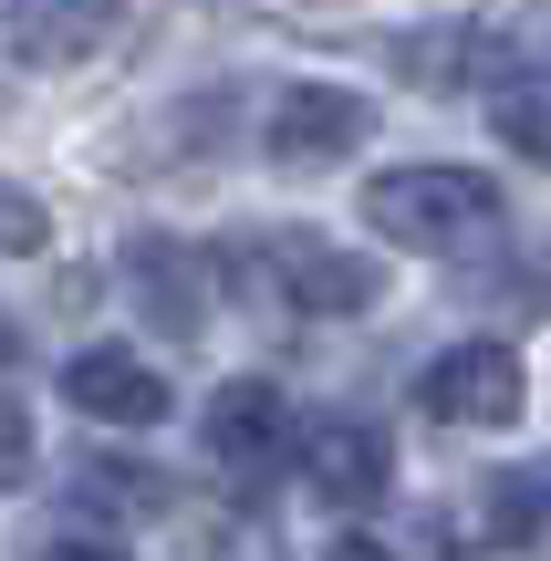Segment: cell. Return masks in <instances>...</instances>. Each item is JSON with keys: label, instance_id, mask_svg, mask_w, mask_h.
I'll return each instance as SVG.
<instances>
[{"label": "cell", "instance_id": "6da1fadb", "mask_svg": "<svg viewBox=\"0 0 551 561\" xmlns=\"http://www.w3.org/2000/svg\"><path fill=\"white\" fill-rule=\"evenodd\" d=\"M365 229H386V240H406V250H469V240L500 229V178L490 167H448V157L386 167V178L365 187Z\"/></svg>", "mask_w": 551, "mask_h": 561}, {"label": "cell", "instance_id": "7a4b0ae2", "mask_svg": "<svg viewBox=\"0 0 551 561\" xmlns=\"http://www.w3.org/2000/svg\"><path fill=\"white\" fill-rule=\"evenodd\" d=\"M198 437H208V458H219V479H240V489L282 479V468L302 458V426H291L282 385H261V375L219 385V396H208V416H198Z\"/></svg>", "mask_w": 551, "mask_h": 561}, {"label": "cell", "instance_id": "3957f363", "mask_svg": "<svg viewBox=\"0 0 551 561\" xmlns=\"http://www.w3.org/2000/svg\"><path fill=\"white\" fill-rule=\"evenodd\" d=\"M375 136V104L354 94V83H282L271 94V115H261V157L271 167H344L354 146Z\"/></svg>", "mask_w": 551, "mask_h": 561}, {"label": "cell", "instance_id": "277c9868", "mask_svg": "<svg viewBox=\"0 0 551 561\" xmlns=\"http://www.w3.org/2000/svg\"><path fill=\"white\" fill-rule=\"evenodd\" d=\"M250 271H261L291 312H365V301L386 291V271H375L365 250L323 240V229H271V240L250 250Z\"/></svg>", "mask_w": 551, "mask_h": 561}, {"label": "cell", "instance_id": "5b68a950", "mask_svg": "<svg viewBox=\"0 0 551 561\" xmlns=\"http://www.w3.org/2000/svg\"><path fill=\"white\" fill-rule=\"evenodd\" d=\"M416 405H427L437 426H520V405H531V375H520L510 343H448V354L416 375Z\"/></svg>", "mask_w": 551, "mask_h": 561}, {"label": "cell", "instance_id": "8992f818", "mask_svg": "<svg viewBox=\"0 0 551 561\" xmlns=\"http://www.w3.org/2000/svg\"><path fill=\"white\" fill-rule=\"evenodd\" d=\"M125 0H0V42H11V62H32V73H73V62H94L104 42H115Z\"/></svg>", "mask_w": 551, "mask_h": 561}, {"label": "cell", "instance_id": "52a82bcc", "mask_svg": "<svg viewBox=\"0 0 551 561\" xmlns=\"http://www.w3.org/2000/svg\"><path fill=\"white\" fill-rule=\"evenodd\" d=\"M302 479H312V500H333V510H375L386 479H395L386 426L375 416H312L302 426Z\"/></svg>", "mask_w": 551, "mask_h": 561}, {"label": "cell", "instance_id": "ba28073f", "mask_svg": "<svg viewBox=\"0 0 551 561\" xmlns=\"http://www.w3.org/2000/svg\"><path fill=\"white\" fill-rule=\"evenodd\" d=\"M62 405L94 416V426H157L167 416V375L146 354H125V343H83L62 364Z\"/></svg>", "mask_w": 551, "mask_h": 561}, {"label": "cell", "instance_id": "9c48e42d", "mask_svg": "<svg viewBox=\"0 0 551 561\" xmlns=\"http://www.w3.org/2000/svg\"><path fill=\"white\" fill-rule=\"evenodd\" d=\"M125 291L157 333H198L208 322V291H198V250L177 240H125Z\"/></svg>", "mask_w": 551, "mask_h": 561}, {"label": "cell", "instance_id": "30bf717a", "mask_svg": "<svg viewBox=\"0 0 551 561\" xmlns=\"http://www.w3.org/2000/svg\"><path fill=\"white\" fill-rule=\"evenodd\" d=\"M541 520H551V479L510 468V479L469 489V530H458V551H531Z\"/></svg>", "mask_w": 551, "mask_h": 561}, {"label": "cell", "instance_id": "8fae6325", "mask_svg": "<svg viewBox=\"0 0 551 561\" xmlns=\"http://www.w3.org/2000/svg\"><path fill=\"white\" fill-rule=\"evenodd\" d=\"M490 125L520 157H551V73H490Z\"/></svg>", "mask_w": 551, "mask_h": 561}, {"label": "cell", "instance_id": "7c38bea8", "mask_svg": "<svg viewBox=\"0 0 551 561\" xmlns=\"http://www.w3.org/2000/svg\"><path fill=\"white\" fill-rule=\"evenodd\" d=\"M42 240H53V219H42V198H32V187H11V178H0V261H32Z\"/></svg>", "mask_w": 551, "mask_h": 561}, {"label": "cell", "instance_id": "4fadbf2b", "mask_svg": "<svg viewBox=\"0 0 551 561\" xmlns=\"http://www.w3.org/2000/svg\"><path fill=\"white\" fill-rule=\"evenodd\" d=\"M32 479V405L0 385V489H21Z\"/></svg>", "mask_w": 551, "mask_h": 561}, {"label": "cell", "instance_id": "5bb4252c", "mask_svg": "<svg viewBox=\"0 0 551 561\" xmlns=\"http://www.w3.org/2000/svg\"><path fill=\"white\" fill-rule=\"evenodd\" d=\"M42 561H125L115 541H83V530H73V541H42Z\"/></svg>", "mask_w": 551, "mask_h": 561}, {"label": "cell", "instance_id": "9a60e30c", "mask_svg": "<svg viewBox=\"0 0 551 561\" xmlns=\"http://www.w3.org/2000/svg\"><path fill=\"white\" fill-rule=\"evenodd\" d=\"M323 561H395V551H386V541H333Z\"/></svg>", "mask_w": 551, "mask_h": 561}, {"label": "cell", "instance_id": "2e32d148", "mask_svg": "<svg viewBox=\"0 0 551 561\" xmlns=\"http://www.w3.org/2000/svg\"><path fill=\"white\" fill-rule=\"evenodd\" d=\"M11 364H21V322L0 312V375H11Z\"/></svg>", "mask_w": 551, "mask_h": 561}]
</instances>
